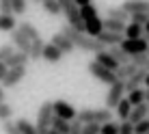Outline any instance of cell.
<instances>
[{"instance_id": "cell-2", "label": "cell", "mask_w": 149, "mask_h": 134, "mask_svg": "<svg viewBox=\"0 0 149 134\" xmlns=\"http://www.w3.org/2000/svg\"><path fill=\"white\" fill-rule=\"evenodd\" d=\"M80 13H82V20H84V26H86V35L100 37L104 33V20L100 17L97 9L93 4H86V7H80Z\"/></svg>"}, {"instance_id": "cell-51", "label": "cell", "mask_w": 149, "mask_h": 134, "mask_svg": "<svg viewBox=\"0 0 149 134\" xmlns=\"http://www.w3.org/2000/svg\"><path fill=\"white\" fill-rule=\"evenodd\" d=\"M145 35H149V22H147V26H145Z\"/></svg>"}, {"instance_id": "cell-8", "label": "cell", "mask_w": 149, "mask_h": 134, "mask_svg": "<svg viewBox=\"0 0 149 134\" xmlns=\"http://www.w3.org/2000/svg\"><path fill=\"white\" fill-rule=\"evenodd\" d=\"M121 48L125 50V52L130 54V59H132V56H136V54H145L149 50V43H147L145 37H141V39H125L121 43Z\"/></svg>"}, {"instance_id": "cell-11", "label": "cell", "mask_w": 149, "mask_h": 134, "mask_svg": "<svg viewBox=\"0 0 149 134\" xmlns=\"http://www.w3.org/2000/svg\"><path fill=\"white\" fill-rule=\"evenodd\" d=\"M50 43H54L56 48L61 50V52L63 54H71L76 50V45H74V41H71L67 35L63 33V30H58V33H54L52 35V39H50Z\"/></svg>"}, {"instance_id": "cell-13", "label": "cell", "mask_w": 149, "mask_h": 134, "mask_svg": "<svg viewBox=\"0 0 149 134\" xmlns=\"http://www.w3.org/2000/svg\"><path fill=\"white\" fill-rule=\"evenodd\" d=\"M145 78H147V69H145V67H141L130 80H125V91H127V93H132V91H136V89H143Z\"/></svg>"}, {"instance_id": "cell-23", "label": "cell", "mask_w": 149, "mask_h": 134, "mask_svg": "<svg viewBox=\"0 0 149 134\" xmlns=\"http://www.w3.org/2000/svg\"><path fill=\"white\" fill-rule=\"evenodd\" d=\"M138 69H141V67H136L134 63H127V65H121L119 69H117V76H119V80L125 82V80H130V78L136 74Z\"/></svg>"}, {"instance_id": "cell-44", "label": "cell", "mask_w": 149, "mask_h": 134, "mask_svg": "<svg viewBox=\"0 0 149 134\" xmlns=\"http://www.w3.org/2000/svg\"><path fill=\"white\" fill-rule=\"evenodd\" d=\"M136 134H149V117H147L145 121L136 123Z\"/></svg>"}, {"instance_id": "cell-5", "label": "cell", "mask_w": 149, "mask_h": 134, "mask_svg": "<svg viewBox=\"0 0 149 134\" xmlns=\"http://www.w3.org/2000/svg\"><path fill=\"white\" fill-rule=\"evenodd\" d=\"M54 102H43L37 110V130L39 134H48V130L52 128V121H54Z\"/></svg>"}, {"instance_id": "cell-40", "label": "cell", "mask_w": 149, "mask_h": 134, "mask_svg": "<svg viewBox=\"0 0 149 134\" xmlns=\"http://www.w3.org/2000/svg\"><path fill=\"white\" fill-rule=\"evenodd\" d=\"M26 13V0H13V15Z\"/></svg>"}, {"instance_id": "cell-50", "label": "cell", "mask_w": 149, "mask_h": 134, "mask_svg": "<svg viewBox=\"0 0 149 134\" xmlns=\"http://www.w3.org/2000/svg\"><path fill=\"white\" fill-rule=\"evenodd\" d=\"M145 100L149 102V89H145Z\"/></svg>"}, {"instance_id": "cell-36", "label": "cell", "mask_w": 149, "mask_h": 134, "mask_svg": "<svg viewBox=\"0 0 149 134\" xmlns=\"http://www.w3.org/2000/svg\"><path fill=\"white\" fill-rule=\"evenodd\" d=\"M2 130H4V134H22L15 121H2Z\"/></svg>"}, {"instance_id": "cell-43", "label": "cell", "mask_w": 149, "mask_h": 134, "mask_svg": "<svg viewBox=\"0 0 149 134\" xmlns=\"http://www.w3.org/2000/svg\"><path fill=\"white\" fill-rule=\"evenodd\" d=\"M84 132V123H82L80 119H74L71 121V130H69V134H82Z\"/></svg>"}, {"instance_id": "cell-46", "label": "cell", "mask_w": 149, "mask_h": 134, "mask_svg": "<svg viewBox=\"0 0 149 134\" xmlns=\"http://www.w3.org/2000/svg\"><path fill=\"white\" fill-rule=\"evenodd\" d=\"M0 104H4V87L0 84Z\"/></svg>"}, {"instance_id": "cell-19", "label": "cell", "mask_w": 149, "mask_h": 134, "mask_svg": "<svg viewBox=\"0 0 149 134\" xmlns=\"http://www.w3.org/2000/svg\"><path fill=\"white\" fill-rule=\"evenodd\" d=\"M132 108H134V106L130 104V100H127V97H123V100H121V104L117 106V110H115V112H117V117H119L121 121H130Z\"/></svg>"}, {"instance_id": "cell-20", "label": "cell", "mask_w": 149, "mask_h": 134, "mask_svg": "<svg viewBox=\"0 0 149 134\" xmlns=\"http://www.w3.org/2000/svg\"><path fill=\"white\" fill-rule=\"evenodd\" d=\"M125 28H127L125 22H119V20H112V17H106L104 20V30H112V33L125 35Z\"/></svg>"}, {"instance_id": "cell-31", "label": "cell", "mask_w": 149, "mask_h": 134, "mask_svg": "<svg viewBox=\"0 0 149 134\" xmlns=\"http://www.w3.org/2000/svg\"><path fill=\"white\" fill-rule=\"evenodd\" d=\"M43 48H45L43 39L33 41V50H30V61H39V59H43Z\"/></svg>"}, {"instance_id": "cell-30", "label": "cell", "mask_w": 149, "mask_h": 134, "mask_svg": "<svg viewBox=\"0 0 149 134\" xmlns=\"http://www.w3.org/2000/svg\"><path fill=\"white\" fill-rule=\"evenodd\" d=\"M52 128H54L56 132H61V134H69V130H71V121L63 119V117H54Z\"/></svg>"}, {"instance_id": "cell-38", "label": "cell", "mask_w": 149, "mask_h": 134, "mask_svg": "<svg viewBox=\"0 0 149 134\" xmlns=\"http://www.w3.org/2000/svg\"><path fill=\"white\" fill-rule=\"evenodd\" d=\"M119 134H136V126H134L132 121H121Z\"/></svg>"}, {"instance_id": "cell-52", "label": "cell", "mask_w": 149, "mask_h": 134, "mask_svg": "<svg viewBox=\"0 0 149 134\" xmlns=\"http://www.w3.org/2000/svg\"><path fill=\"white\" fill-rule=\"evenodd\" d=\"M35 2H39V4H41V2H43V0H35Z\"/></svg>"}, {"instance_id": "cell-48", "label": "cell", "mask_w": 149, "mask_h": 134, "mask_svg": "<svg viewBox=\"0 0 149 134\" xmlns=\"http://www.w3.org/2000/svg\"><path fill=\"white\" fill-rule=\"evenodd\" d=\"M145 89H149V71H147V78H145Z\"/></svg>"}, {"instance_id": "cell-17", "label": "cell", "mask_w": 149, "mask_h": 134, "mask_svg": "<svg viewBox=\"0 0 149 134\" xmlns=\"http://www.w3.org/2000/svg\"><path fill=\"white\" fill-rule=\"evenodd\" d=\"M149 117V102H143V104H138V106H134L132 108V115H130V121L134 123H141V121H145Z\"/></svg>"}, {"instance_id": "cell-53", "label": "cell", "mask_w": 149, "mask_h": 134, "mask_svg": "<svg viewBox=\"0 0 149 134\" xmlns=\"http://www.w3.org/2000/svg\"><path fill=\"white\" fill-rule=\"evenodd\" d=\"M145 69H147V71H149V63H147V67H145Z\"/></svg>"}, {"instance_id": "cell-25", "label": "cell", "mask_w": 149, "mask_h": 134, "mask_svg": "<svg viewBox=\"0 0 149 134\" xmlns=\"http://www.w3.org/2000/svg\"><path fill=\"white\" fill-rule=\"evenodd\" d=\"M28 61H30V54H26V52H19V50H17V52H15V54L11 56V59L7 61V65H9V69H11V67H22V65H26Z\"/></svg>"}, {"instance_id": "cell-41", "label": "cell", "mask_w": 149, "mask_h": 134, "mask_svg": "<svg viewBox=\"0 0 149 134\" xmlns=\"http://www.w3.org/2000/svg\"><path fill=\"white\" fill-rule=\"evenodd\" d=\"M82 134H102V126L100 123H84V132Z\"/></svg>"}, {"instance_id": "cell-3", "label": "cell", "mask_w": 149, "mask_h": 134, "mask_svg": "<svg viewBox=\"0 0 149 134\" xmlns=\"http://www.w3.org/2000/svg\"><path fill=\"white\" fill-rule=\"evenodd\" d=\"M76 119H80L82 123H100V126H104V123L112 121V110L110 108H82L78 110V117Z\"/></svg>"}, {"instance_id": "cell-10", "label": "cell", "mask_w": 149, "mask_h": 134, "mask_svg": "<svg viewBox=\"0 0 149 134\" xmlns=\"http://www.w3.org/2000/svg\"><path fill=\"white\" fill-rule=\"evenodd\" d=\"M24 78H26V65H22V67H11V69H9V74L4 76V80L0 82V84H2L4 89H11V87H15L17 82H22Z\"/></svg>"}, {"instance_id": "cell-16", "label": "cell", "mask_w": 149, "mask_h": 134, "mask_svg": "<svg viewBox=\"0 0 149 134\" xmlns=\"http://www.w3.org/2000/svg\"><path fill=\"white\" fill-rule=\"evenodd\" d=\"M95 61H97L100 65H104V67H108V69H112V71H117V69L121 67V63H119V61H117L110 52H108V50H104V52L95 54Z\"/></svg>"}, {"instance_id": "cell-47", "label": "cell", "mask_w": 149, "mask_h": 134, "mask_svg": "<svg viewBox=\"0 0 149 134\" xmlns=\"http://www.w3.org/2000/svg\"><path fill=\"white\" fill-rule=\"evenodd\" d=\"M78 2V7H86V4H91V0H76Z\"/></svg>"}, {"instance_id": "cell-21", "label": "cell", "mask_w": 149, "mask_h": 134, "mask_svg": "<svg viewBox=\"0 0 149 134\" xmlns=\"http://www.w3.org/2000/svg\"><path fill=\"white\" fill-rule=\"evenodd\" d=\"M108 17H112V20H119V22H125V24H130L132 15L127 13L123 7H110V9H108Z\"/></svg>"}, {"instance_id": "cell-14", "label": "cell", "mask_w": 149, "mask_h": 134, "mask_svg": "<svg viewBox=\"0 0 149 134\" xmlns=\"http://www.w3.org/2000/svg\"><path fill=\"white\" fill-rule=\"evenodd\" d=\"M102 41V43L106 45V48H112V45H121L123 41H125V35H121V33H112V30H104V33L97 37Z\"/></svg>"}, {"instance_id": "cell-45", "label": "cell", "mask_w": 149, "mask_h": 134, "mask_svg": "<svg viewBox=\"0 0 149 134\" xmlns=\"http://www.w3.org/2000/svg\"><path fill=\"white\" fill-rule=\"evenodd\" d=\"M7 74H9V65L4 63V61H0V82L4 80V76H7Z\"/></svg>"}, {"instance_id": "cell-33", "label": "cell", "mask_w": 149, "mask_h": 134, "mask_svg": "<svg viewBox=\"0 0 149 134\" xmlns=\"http://www.w3.org/2000/svg\"><path fill=\"white\" fill-rule=\"evenodd\" d=\"M11 117H13V106L9 102L0 104V121H11Z\"/></svg>"}, {"instance_id": "cell-32", "label": "cell", "mask_w": 149, "mask_h": 134, "mask_svg": "<svg viewBox=\"0 0 149 134\" xmlns=\"http://www.w3.org/2000/svg\"><path fill=\"white\" fill-rule=\"evenodd\" d=\"M127 100H130L132 106H138V104H143V102H147L145 100V89H136V91H132V93H127Z\"/></svg>"}, {"instance_id": "cell-4", "label": "cell", "mask_w": 149, "mask_h": 134, "mask_svg": "<svg viewBox=\"0 0 149 134\" xmlns=\"http://www.w3.org/2000/svg\"><path fill=\"white\" fill-rule=\"evenodd\" d=\"M61 4H63V13H65V17H67L69 26L80 30V33H86V26H84V20H82L78 2H76V0H61Z\"/></svg>"}, {"instance_id": "cell-35", "label": "cell", "mask_w": 149, "mask_h": 134, "mask_svg": "<svg viewBox=\"0 0 149 134\" xmlns=\"http://www.w3.org/2000/svg\"><path fill=\"white\" fill-rule=\"evenodd\" d=\"M119 128H121V123L108 121V123H104V126H102V134H119Z\"/></svg>"}, {"instance_id": "cell-22", "label": "cell", "mask_w": 149, "mask_h": 134, "mask_svg": "<svg viewBox=\"0 0 149 134\" xmlns=\"http://www.w3.org/2000/svg\"><path fill=\"white\" fill-rule=\"evenodd\" d=\"M141 37H145V26L130 22L125 28V39H141Z\"/></svg>"}, {"instance_id": "cell-39", "label": "cell", "mask_w": 149, "mask_h": 134, "mask_svg": "<svg viewBox=\"0 0 149 134\" xmlns=\"http://www.w3.org/2000/svg\"><path fill=\"white\" fill-rule=\"evenodd\" d=\"M130 22H134V24H141V26H147V22H149V13H134L132 15V20Z\"/></svg>"}, {"instance_id": "cell-29", "label": "cell", "mask_w": 149, "mask_h": 134, "mask_svg": "<svg viewBox=\"0 0 149 134\" xmlns=\"http://www.w3.org/2000/svg\"><path fill=\"white\" fill-rule=\"evenodd\" d=\"M43 9H45V13H50V15H61L63 13V4H61V0H43Z\"/></svg>"}, {"instance_id": "cell-37", "label": "cell", "mask_w": 149, "mask_h": 134, "mask_svg": "<svg viewBox=\"0 0 149 134\" xmlns=\"http://www.w3.org/2000/svg\"><path fill=\"white\" fill-rule=\"evenodd\" d=\"M132 63H134L136 67H147V63H149V54L145 52V54H136V56H132Z\"/></svg>"}, {"instance_id": "cell-12", "label": "cell", "mask_w": 149, "mask_h": 134, "mask_svg": "<svg viewBox=\"0 0 149 134\" xmlns=\"http://www.w3.org/2000/svg\"><path fill=\"white\" fill-rule=\"evenodd\" d=\"M54 115L56 117H63V119H67V121H74L76 117H78V112H76V108L71 106L69 102L54 100Z\"/></svg>"}, {"instance_id": "cell-9", "label": "cell", "mask_w": 149, "mask_h": 134, "mask_svg": "<svg viewBox=\"0 0 149 134\" xmlns=\"http://www.w3.org/2000/svg\"><path fill=\"white\" fill-rule=\"evenodd\" d=\"M9 37H11V43L19 50V52L30 54V50H33V41H30V39H28V37H26V35H24L19 28L11 30V33H9Z\"/></svg>"}, {"instance_id": "cell-27", "label": "cell", "mask_w": 149, "mask_h": 134, "mask_svg": "<svg viewBox=\"0 0 149 134\" xmlns=\"http://www.w3.org/2000/svg\"><path fill=\"white\" fill-rule=\"evenodd\" d=\"M19 30H22V33L24 35H26V37L30 39V41H37V39H41V35H39V30L37 28H35L33 26V24H30V22H26V20H24V22L22 24H19V26H17Z\"/></svg>"}, {"instance_id": "cell-1", "label": "cell", "mask_w": 149, "mask_h": 134, "mask_svg": "<svg viewBox=\"0 0 149 134\" xmlns=\"http://www.w3.org/2000/svg\"><path fill=\"white\" fill-rule=\"evenodd\" d=\"M61 30L74 41V45H76V48H80L82 52H95V54H100V52H104V48H106L97 37H91V35H86V33H80V30L71 28L69 24H67V26H63Z\"/></svg>"}, {"instance_id": "cell-26", "label": "cell", "mask_w": 149, "mask_h": 134, "mask_svg": "<svg viewBox=\"0 0 149 134\" xmlns=\"http://www.w3.org/2000/svg\"><path fill=\"white\" fill-rule=\"evenodd\" d=\"M108 52L115 56L117 61H119L121 65H127V63H132V59H130V54L125 52V50L121 48V45H112V48H108Z\"/></svg>"}, {"instance_id": "cell-42", "label": "cell", "mask_w": 149, "mask_h": 134, "mask_svg": "<svg viewBox=\"0 0 149 134\" xmlns=\"http://www.w3.org/2000/svg\"><path fill=\"white\" fill-rule=\"evenodd\" d=\"M0 13L13 15V0H0Z\"/></svg>"}, {"instance_id": "cell-6", "label": "cell", "mask_w": 149, "mask_h": 134, "mask_svg": "<svg viewBox=\"0 0 149 134\" xmlns=\"http://www.w3.org/2000/svg\"><path fill=\"white\" fill-rule=\"evenodd\" d=\"M86 71H89L91 76H93L95 80H100V82H106V84H115V82H119V76H117V71H112L108 69V67H104V65H100L97 61H91L89 65H86Z\"/></svg>"}, {"instance_id": "cell-55", "label": "cell", "mask_w": 149, "mask_h": 134, "mask_svg": "<svg viewBox=\"0 0 149 134\" xmlns=\"http://www.w3.org/2000/svg\"><path fill=\"white\" fill-rule=\"evenodd\" d=\"M147 13H149V11H147Z\"/></svg>"}, {"instance_id": "cell-18", "label": "cell", "mask_w": 149, "mask_h": 134, "mask_svg": "<svg viewBox=\"0 0 149 134\" xmlns=\"http://www.w3.org/2000/svg\"><path fill=\"white\" fill-rule=\"evenodd\" d=\"M63 56L65 54L61 52L54 43H45V48H43V61H48V63H58Z\"/></svg>"}, {"instance_id": "cell-54", "label": "cell", "mask_w": 149, "mask_h": 134, "mask_svg": "<svg viewBox=\"0 0 149 134\" xmlns=\"http://www.w3.org/2000/svg\"><path fill=\"white\" fill-rule=\"evenodd\" d=\"M147 54H149V50H147Z\"/></svg>"}, {"instance_id": "cell-49", "label": "cell", "mask_w": 149, "mask_h": 134, "mask_svg": "<svg viewBox=\"0 0 149 134\" xmlns=\"http://www.w3.org/2000/svg\"><path fill=\"white\" fill-rule=\"evenodd\" d=\"M48 134H61V132H56L54 128H50V130H48Z\"/></svg>"}, {"instance_id": "cell-15", "label": "cell", "mask_w": 149, "mask_h": 134, "mask_svg": "<svg viewBox=\"0 0 149 134\" xmlns=\"http://www.w3.org/2000/svg\"><path fill=\"white\" fill-rule=\"evenodd\" d=\"M121 7L125 9L130 15H134V13H147L149 11V0H125Z\"/></svg>"}, {"instance_id": "cell-7", "label": "cell", "mask_w": 149, "mask_h": 134, "mask_svg": "<svg viewBox=\"0 0 149 134\" xmlns=\"http://www.w3.org/2000/svg\"><path fill=\"white\" fill-rule=\"evenodd\" d=\"M125 82L119 80V82H115V84L108 89V93H106V100H104V106L106 108H110V110H117V106L121 104V100L125 97Z\"/></svg>"}, {"instance_id": "cell-28", "label": "cell", "mask_w": 149, "mask_h": 134, "mask_svg": "<svg viewBox=\"0 0 149 134\" xmlns=\"http://www.w3.org/2000/svg\"><path fill=\"white\" fill-rule=\"evenodd\" d=\"M15 123H17V128H19V132H22V134H39L37 123H30L28 119H24V117L15 119Z\"/></svg>"}, {"instance_id": "cell-34", "label": "cell", "mask_w": 149, "mask_h": 134, "mask_svg": "<svg viewBox=\"0 0 149 134\" xmlns=\"http://www.w3.org/2000/svg\"><path fill=\"white\" fill-rule=\"evenodd\" d=\"M17 52V50H13V45H9V43H2L0 45V61H4V63H7L9 59H11V56Z\"/></svg>"}, {"instance_id": "cell-24", "label": "cell", "mask_w": 149, "mask_h": 134, "mask_svg": "<svg viewBox=\"0 0 149 134\" xmlns=\"http://www.w3.org/2000/svg\"><path fill=\"white\" fill-rule=\"evenodd\" d=\"M17 28L15 24V15H7V13H0V30L2 33H11V30Z\"/></svg>"}]
</instances>
